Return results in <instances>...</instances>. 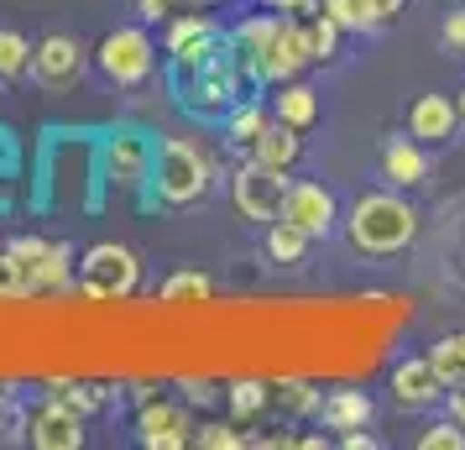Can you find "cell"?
<instances>
[{
	"label": "cell",
	"mask_w": 465,
	"mask_h": 450,
	"mask_svg": "<svg viewBox=\"0 0 465 450\" xmlns=\"http://www.w3.org/2000/svg\"><path fill=\"white\" fill-rule=\"evenodd\" d=\"M423 215L398 189H366L345 210V241L356 257H398L419 241Z\"/></svg>",
	"instance_id": "obj_1"
},
{
	"label": "cell",
	"mask_w": 465,
	"mask_h": 450,
	"mask_svg": "<svg viewBox=\"0 0 465 450\" xmlns=\"http://www.w3.org/2000/svg\"><path fill=\"white\" fill-rule=\"evenodd\" d=\"M210 152L189 142V136H157L152 147V194L147 205H163V210H189L210 194Z\"/></svg>",
	"instance_id": "obj_2"
},
{
	"label": "cell",
	"mask_w": 465,
	"mask_h": 450,
	"mask_svg": "<svg viewBox=\"0 0 465 450\" xmlns=\"http://www.w3.org/2000/svg\"><path fill=\"white\" fill-rule=\"evenodd\" d=\"M0 267H5V299L58 294L74 283V246L47 236H16L0 246Z\"/></svg>",
	"instance_id": "obj_3"
},
{
	"label": "cell",
	"mask_w": 465,
	"mask_h": 450,
	"mask_svg": "<svg viewBox=\"0 0 465 450\" xmlns=\"http://www.w3.org/2000/svg\"><path fill=\"white\" fill-rule=\"evenodd\" d=\"M79 294L94 304H126L142 288V257L121 241H94L79 257Z\"/></svg>",
	"instance_id": "obj_4"
},
{
	"label": "cell",
	"mask_w": 465,
	"mask_h": 450,
	"mask_svg": "<svg viewBox=\"0 0 465 450\" xmlns=\"http://www.w3.org/2000/svg\"><path fill=\"white\" fill-rule=\"evenodd\" d=\"M89 58L115 89H142L152 79V68H157V43H152L147 26H115L94 43Z\"/></svg>",
	"instance_id": "obj_5"
},
{
	"label": "cell",
	"mask_w": 465,
	"mask_h": 450,
	"mask_svg": "<svg viewBox=\"0 0 465 450\" xmlns=\"http://www.w3.org/2000/svg\"><path fill=\"white\" fill-rule=\"evenodd\" d=\"M152 147L157 136L136 126H115L100 136V178L115 194H147L152 189Z\"/></svg>",
	"instance_id": "obj_6"
},
{
	"label": "cell",
	"mask_w": 465,
	"mask_h": 450,
	"mask_svg": "<svg viewBox=\"0 0 465 450\" xmlns=\"http://www.w3.org/2000/svg\"><path fill=\"white\" fill-rule=\"evenodd\" d=\"M173 79H178V95H183V105L193 115H225L241 100V74L231 64V47L220 58H210V64L189 68V74H173Z\"/></svg>",
	"instance_id": "obj_7"
},
{
	"label": "cell",
	"mask_w": 465,
	"mask_h": 450,
	"mask_svg": "<svg viewBox=\"0 0 465 450\" xmlns=\"http://www.w3.org/2000/svg\"><path fill=\"white\" fill-rule=\"evenodd\" d=\"M89 68V53L79 37H68V32H43L37 43H32V85L47 89V95H64L84 79Z\"/></svg>",
	"instance_id": "obj_8"
},
{
	"label": "cell",
	"mask_w": 465,
	"mask_h": 450,
	"mask_svg": "<svg viewBox=\"0 0 465 450\" xmlns=\"http://www.w3.org/2000/svg\"><path fill=\"white\" fill-rule=\"evenodd\" d=\"M282 194H288V173L262 168L256 157H246L231 173V199H235V210H241V220H252V225H272L277 215H282Z\"/></svg>",
	"instance_id": "obj_9"
},
{
	"label": "cell",
	"mask_w": 465,
	"mask_h": 450,
	"mask_svg": "<svg viewBox=\"0 0 465 450\" xmlns=\"http://www.w3.org/2000/svg\"><path fill=\"white\" fill-rule=\"evenodd\" d=\"M309 64H314V58H309V37H303V16L277 11L272 26H267V43H262V85L298 79Z\"/></svg>",
	"instance_id": "obj_10"
},
{
	"label": "cell",
	"mask_w": 465,
	"mask_h": 450,
	"mask_svg": "<svg viewBox=\"0 0 465 450\" xmlns=\"http://www.w3.org/2000/svg\"><path fill=\"white\" fill-rule=\"evenodd\" d=\"M26 445L37 450H79L84 445V414L64 404L58 393H43L26 408Z\"/></svg>",
	"instance_id": "obj_11"
},
{
	"label": "cell",
	"mask_w": 465,
	"mask_h": 450,
	"mask_svg": "<svg viewBox=\"0 0 465 450\" xmlns=\"http://www.w3.org/2000/svg\"><path fill=\"white\" fill-rule=\"evenodd\" d=\"M136 440H142L147 450L193 445L189 404H178V398H142V408H136Z\"/></svg>",
	"instance_id": "obj_12"
},
{
	"label": "cell",
	"mask_w": 465,
	"mask_h": 450,
	"mask_svg": "<svg viewBox=\"0 0 465 450\" xmlns=\"http://www.w3.org/2000/svg\"><path fill=\"white\" fill-rule=\"evenodd\" d=\"M277 220H293L298 231L309 236H330L340 220V205L335 194L324 189L319 178H288V194H282V215Z\"/></svg>",
	"instance_id": "obj_13"
},
{
	"label": "cell",
	"mask_w": 465,
	"mask_h": 450,
	"mask_svg": "<svg viewBox=\"0 0 465 450\" xmlns=\"http://www.w3.org/2000/svg\"><path fill=\"white\" fill-rule=\"evenodd\" d=\"M387 387H392V404L398 408H429V404H440L450 387L440 383V372H434V362L429 356H402L398 366H392V377H387Z\"/></svg>",
	"instance_id": "obj_14"
},
{
	"label": "cell",
	"mask_w": 465,
	"mask_h": 450,
	"mask_svg": "<svg viewBox=\"0 0 465 450\" xmlns=\"http://www.w3.org/2000/svg\"><path fill=\"white\" fill-rule=\"evenodd\" d=\"M381 178L392 184V189H419L429 184V152H423L419 136H387L381 142Z\"/></svg>",
	"instance_id": "obj_15"
},
{
	"label": "cell",
	"mask_w": 465,
	"mask_h": 450,
	"mask_svg": "<svg viewBox=\"0 0 465 450\" xmlns=\"http://www.w3.org/2000/svg\"><path fill=\"white\" fill-rule=\"evenodd\" d=\"M460 131V110L450 95H419L413 105H408V136H419L423 147L429 142H450Z\"/></svg>",
	"instance_id": "obj_16"
},
{
	"label": "cell",
	"mask_w": 465,
	"mask_h": 450,
	"mask_svg": "<svg viewBox=\"0 0 465 450\" xmlns=\"http://www.w3.org/2000/svg\"><path fill=\"white\" fill-rule=\"evenodd\" d=\"M252 157L262 163V168H272V173H293L298 157H303V131L272 115V121L262 126V136L252 142Z\"/></svg>",
	"instance_id": "obj_17"
},
{
	"label": "cell",
	"mask_w": 465,
	"mask_h": 450,
	"mask_svg": "<svg viewBox=\"0 0 465 450\" xmlns=\"http://www.w3.org/2000/svg\"><path fill=\"white\" fill-rule=\"evenodd\" d=\"M408 0H324V16H335L340 32H377L398 16Z\"/></svg>",
	"instance_id": "obj_18"
},
{
	"label": "cell",
	"mask_w": 465,
	"mask_h": 450,
	"mask_svg": "<svg viewBox=\"0 0 465 450\" xmlns=\"http://www.w3.org/2000/svg\"><path fill=\"white\" fill-rule=\"evenodd\" d=\"M371 414H377V408H371V398H366L361 387H335V393L319 404L324 429H340V435H345V429H366L371 425Z\"/></svg>",
	"instance_id": "obj_19"
},
{
	"label": "cell",
	"mask_w": 465,
	"mask_h": 450,
	"mask_svg": "<svg viewBox=\"0 0 465 450\" xmlns=\"http://www.w3.org/2000/svg\"><path fill=\"white\" fill-rule=\"evenodd\" d=\"M272 115H277V121H288V126H298V131H309L319 121L314 85H303V79H282L277 95H272Z\"/></svg>",
	"instance_id": "obj_20"
},
{
	"label": "cell",
	"mask_w": 465,
	"mask_h": 450,
	"mask_svg": "<svg viewBox=\"0 0 465 450\" xmlns=\"http://www.w3.org/2000/svg\"><path fill=\"white\" fill-rule=\"evenodd\" d=\"M309 231H298L293 220H272L267 225V262H277V267H303V257H309Z\"/></svg>",
	"instance_id": "obj_21"
},
{
	"label": "cell",
	"mask_w": 465,
	"mask_h": 450,
	"mask_svg": "<svg viewBox=\"0 0 465 450\" xmlns=\"http://www.w3.org/2000/svg\"><path fill=\"white\" fill-rule=\"evenodd\" d=\"M225 408H231L235 425H256L267 408H272V383H256V377H241V383L225 387Z\"/></svg>",
	"instance_id": "obj_22"
},
{
	"label": "cell",
	"mask_w": 465,
	"mask_h": 450,
	"mask_svg": "<svg viewBox=\"0 0 465 450\" xmlns=\"http://www.w3.org/2000/svg\"><path fill=\"white\" fill-rule=\"evenodd\" d=\"M157 299L163 304H204V299H214V278L210 273H199V267H178V273L163 278Z\"/></svg>",
	"instance_id": "obj_23"
},
{
	"label": "cell",
	"mask_w": 465,
	"mask_h": 450,
	"mask_svg": "<svg viewBox=\"0 0 465 450\" xmlns=\"http://www.w3.org/2000/svg\"><path fill=\"white\" fill-rule=\"evenodd\" d=\"M267 121H272V110H262L256 100H235V105L225 110V136H231L235 147H252Z\"/></svg>",
	"instance_id": "obj_24"
},
{
	"label": "cell",
	"mask_w": 465,
	"mask_h": 450,
	"mask_svg": "<svg viewBox=\"0 0 465 450\" xmlns=\"http://www.w3.org/2000/svg\"><path fill=\"white\" fill-rule=\"evenodd\" d=\"M303 37H309V58L314 64H335L340 58V22L335 16H324V11L303 16Z\"/></svg>",
	"instance_id": "obj_25"
},
{
	"label": "cell",
	"mask_w": 465,
	"mask_h": 450,
	"mask_svg": "<svg viewBox=\"0 0 465 450\" xmlns=\"http://www.w3.org/2000/svg\"><path fill=\"white\" fill-rule=\"evenodd\" d=\"M193 445L199 450H246L252 435H246V425H235V419H210V425H193Z\"/></svg>",
	"instance_id": "obj_26"
},
{
	"label": "cell",
	"mask_w": 465,
	"mask_h": 450,
	"mask_svg": "<svg viewBox=\"0 0 465 450\" xmlns=\"http://www.w3.org/2000/svg\"><path fill=\"white\" fill-rule=\"evenodd\" d=\"M32 74V43L16 26H0V79H26Z\"/></svg>",
	"instance_id": "obj_27"
},
{
	"label": "cell",
	"mask_w": 465,
	"mask_h": 450,
	"mask_svg": "<svg viewBox=\"0 0 465 450\" xmlns=\"http://www.w3.org/2000/svg\"><path fill=\"white\" fill-rule=\"evenodd\" d=\"M319 387L309 383H272V408H282L288 419H309V414H319Z\"/></svg>",
	"instance_id": "obj_28"
},
{
	"label": "cell",
	"mask_w": 465,
	"mask_h": 450,
	"mask_svg": "<svg viewBox=\"0 0 465 450\" xmlns=\"http://www.w3.org/2000/svg\"><path fill=\"white\" fill-rule=\"evenodd\" d=\"M423 356L434 362V372H440V383H444V387L465 383V345H460V335H444V341H434L429 351H423Z\"/></svg>",
	"instance_id": "obj_29"
},
{
	"label": "cell",
	"mask_w": 465,
	"mask_h": 450,
	"mask_svg": "<svg viewBox=\"0 0 465 450\" xmlns=\"http://www.w3.org/2000/svg\"><path fill=\"white\" fill-rule=\"evenodd\" d=\"M47 393H58V398H64V404H74L79 408V414H100V408H105V387H94V383H74V377H47Z\"/></svg>",
	"instance_id": "obj_30"
},
{
	"label": "cell",
	"mask_w": 465,
	"mask_h": 450,
	"mask_svg": "<svg viewBox=\"0 0 465 450\" xmlns=\"http://www.w3.org/2000/svg\"><path fill=\"white\" fill-rule=\"evenodd\" d=\"M419 450H465V425H455V419L429 425V429L419 435Z\"/></svg>",
	"instance_id": "obj_31"
},
{
	"label": "cell",
	"mask_w": 465,
	"mask_h": 450,
	"mask_svg": "<svg viewBox=\"0 0 465 450\" xmlns=\"http://www.w3.org/2000/svg\"><path fill=\"white\" fill-rule=\"evenodd\" d=\"M440 37H444V47H455V53H465V5H460V11H450V16H444Z\"/></svg>",
	"instance_id": "obj_32"
},
{
	"label": "cell",
	"mask_w": 465,
	"mask_h": 450,
	"mask_svg": "<svg viewBox=\"0 0 465 450\" xmlns=\"http://www.w3.org/2000/svg\"><path fill=\"white\" fill-rule=\"evenodd\" d=\"M173 11H178L173 0H136V16H142V22H168Z\"/></svg>",
	"instance_id": "obj_33"
},
{
	"label": "cell",
	"mask_w": 465,
	"mask_h": 450,
	"mask_svg": "<svg viewBox=\"0 0 465 450\" xmlns=\"http://www.w3.org/2000/svg\"><path fill=\"white\" fill-rule=\"evenodd\" d=\"M340 445H345V450H377V435H371V425H366V429H345V435H340Z\"/></svg>",
	"instance_id": "obj_34"
},
{
	"label": "cell",
	"mask_w": 465,
	"mask_h": 450,
	"mask_svg": "<svg viewBox=\"0 0 465 450\" xmlns=\"http://www.w3.org/2000/svg\"><path fill=\"white\" fill-rule=\"evenodd\" d=\"M0 173H16V142L5 126H0Z\"/></svg>",
	"instance_id": "obj_35"
},
{
	"label": "cell",
	"mask_w": 465,
	"mask_h": 450,
	"mask_svg": "<svg viewBox=\"0 0 465 450\" xmlns=\"http://www.w3.org/2000/svg\"><path fill=\"white\" fill-rule=\"evenodd\" d=\"M450 419H455V425H465V383L450 387Z\"/></svg>",
	"instance_id": "obj_36"
},
{
	"label": "cell",
	"mask_w": 465,
	"mask_h": 450,
	"mask_svg": "<svg viewBox=\"0 0 465 450\" xmlns=\"http://www.w3.org/2000/svg\"><path fill=\"white\" fill-rule=\"evenodd\" d=\"M183 398H189V404H204V398H210V383H183Z\"/></svg>",
	"instance_id": "obj_37"
},
{
	"label": "cell",
	"mask_w": 465,
	"mask_h": 450,
	"mask_svg": "<svg viewBox=\"0 0 465 450\" xmlns=\"http://www.w3.org/2000/svg\"><path fill=\"white\" fill-rule=\"evenodd\" d=\"M262 5H272V11H293L298 0H262Z\"/></svg>",
	"instance_id": "obj_38"
},
{
	"label": "cell",
	"mask_w": 465,
	"mask_h": 450,
	"mask_svg": "<svg viewBox=\"0 0 465 450\" xmlns=\"http://www.w3.org/2000/svg\"><path fill=\"white\" fill-rule=\"evenodd\" d=\"M455 110H460V126H465V85H460V95H455Z\"/></svg>",
	"instance_id": "obj_39"
},
{
	"label": "cell",
	"mask_w": 465,
	"mask_h": 450,
	"mask_svg": "<svg viewBox=\"0 0 465 450\" xmlns=\"http://www.w3.org/2000/svg\"><path fill=\"white\" fill-rule=\"evenodd\" d=\"M0 299H5V267H0Z\"/></svg>",
	"instance_id": "obj_40"
},
{
	"label": "cell",
	"mask_w": 465,
	"mask_h": 450,
	"mask_svg": "<svg viewBox=\"0 0 465 450\" xmlns=\"http://www.w3.org/2000/svg\"><path fill=\"white\" fill-rule=\"evenodd\" d=\"M199 5H214V0H199Z\"/></svg>",
	"instance_id": "obj_41"
},
{
	"label": "cell",
	"mask_w": 465,
	"mask_h": 450,
	"mask_svg": "<svg viewBox=\"0 0 465 450\" xmlns=\"http://www.w3.org/2000/svg\"><path fill=\"white\" fill-rule=\"evenodd\" d=\"M460 345H465V330H460Z\"/></svg>",
	"instance_id": "obj_42"
}]
</instances>
